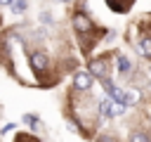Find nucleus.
<instances>
[{
    "instance_id": "obj_1",
    "label": "nucleus",
    "mask_w": 151,
    "mask_h": 142,
    "mask_svg": "<svg viewBox=\"0 0 151 142\" xmlns=\"http://www.w3.org/2000/svg\"><path fill=\"white\" fill-rule=\"evenodd\" d=\"M73 28H76V33L87 36V33L94 31V21H92L85 12H73Z\"/></svg>"
},
{
    "instance_id": "obj_2",
    "label": "nucleus",
    "mask_w": 151,
    "mask_h": 142,
    "mask_svg": "<svg viewBox=\"0 0 151 142\" xmlns=\"http://www.w3.org/2000/svg\"><path fill=\"white\" fill-rule=\"evenodd\" d=\"M90 88H92V73L90 71H76L73 73V90L76 92H90Z\"/></svg>"
},
{
    "instance_id": "obj_3",
    "label": "nucleus",
    "mask_w": 151,
    "mask_h": 142,
    "mask_svg": "<svg viewBox=\"0 0 151 142\" xmlns=\"http://www.w3.org/2000/svg\"><path fill=\"white\" fill-rule=\"evenodd\" d=\"M28 64H31V69L35 71V73H45L47 69H50V59H47V54L45 52H31L28 54Z\"/></svg>"
},
{
    "instance_id": "obj_4",
    "label": "nucleus",
    "mask_w": 151,
    "mask_h": 142,
    "mask_svg": "<svg viewBox=\"0 0 151 142\" xmlns=\"http://www.w3.org/2000/svg\"><path fill=\"white\" fill-rule=\"evenodd\" d=\"M106 71H109V64H106V59H92L90 62V73L97 78V80H101L104 76H106Z\"/></svg>"
},
{
    "instance_id": "obj_5",
    "label": "nucleus",
    "mask_w": 151,
    "mask_h": 142,
    "mask_svg": "<svg viewBox=\"0 0 151 142\" xmlns=\"http://www.w3.org/2000/svg\"><path fill=\"white\" fill-rule=\"evenodd\" d=\"M116 66H118V73H123V76H127V73L132 71V62H130L125 54H118V57H116Z\"/></svg>"
},
{
    "instance_id": "obj_6",
    "label": "nucleus",
    "mask_w": 151,
    "mask_h": 142,
    "mask_svg": "<svg viewBox=\"0 0 151 142\" xmlns=\"http://www.w3.org/2000/svg\"><path fill=\"white\" fill-rule=\"evenodd\" d=\"M142 99V92L139 90H134V88H130V90H125V104L127 106H132V104H137Z\"/></svg>"
},
{
    "instance_id": "obj_7",
    "label": "nucleus",
    "mask_w": 151,
    "mask_h": 142,
    "mask_svg": "<svg viewBox=\"0 0 151 142\" xmlns=\"http://www.w3.org/2000/svg\"><path fill=\"white\" fill-rule=\"evenodd\" d=\"M137 47H139V52H142L144 57H151V36H144V38L137 43Z\"/></svg>"
},
{
    "instance_id": "obj_8",
    "label": "nucleus",
    "mask_w": 151,
    "mask_h": 142,
    "mask_svg": "<svg viewBox=\"0 0 151 142\" xmlns=\"http://www.w3.org/2000/svg\"><path fill=\"white\" fill-rule=\"evenodd\" d=\"M130 142H149V135L142 130H134V133H130Z\"/></svg>"
},
{
    "instance_id": "obj_9",
    "label": "nucleus",
    "mask_w": 151,
    "mask_h": 142,
    "mask_svg": "<svg viewBox=\"0 0 151 142\" xmlns=\"http://www.w3.org/2000/svg\"><path fill=\"white\" fill-rule=\"evenodd\" d=\"M9 7H12V9L17 12V14H21V12H26V7H28V2H26V0H14V2L9 5Z\"/></svg>"
},
{
    "instance_id": "obj_10",
    "label": "nucleus",
    "mask_w": 151,
    "mask_h": 142,
    "mask_svg": "<svg viewBox=\"0 0 151 142\" xmlns=\"http://www.w3.org/2000/svg\"><path fill=\"white\" fill-rule=\"evenodd\" d=\"M21 121H24V123H28L31 128H40V121H38L33 114H24V118H21Z\"/></svg>"
},
{
    "instance_id": "obj_11",
    "label": "nucleus",
    "mask_w": 151,
    "mask_h": 142,
    "mask_svg": "<svg viewBox=\"0 0 151 142\" xmlns=\"http://www.w3.org/2000/svg\"><path fill=\"white\" fill-rule=\"evenodd\" d=\"M94 142H116V137H113V135L101 133V135H97V140H94Z\"/></svg>"
},
{
    "instance_id": "obj_12",
    "label": "nucleus",
    "mask_w": 151,
    "mask_h": 142,
    "mask_svg": "<svg viewBox=\"0 0 151 142\" xmlns=\"http://www.w3.org/2000/svg\"><path fill=\"white\" fill-rule=\"evenodd\" d=\"M17 142H38V140H35L33 135H19V137H17Z\"/></svg>"
},
{
    "instance_id": "obj_13",
    "label": "nucleus",
    "mask_w": 151,
    "mask_h": 142,
    "mask_svg": "<svg viewBox=\"0 0 151 142\" xmlns=\"http://www.w3.org/2000/svg\"><path fill=\"white\" fill-rule=\"evenodd\" d=\"M14 128H17V125H14V123H7V125H5V128H2V135H5V133H12V130H14Z\"/></svg>"
},
{
    "instance_id": "obj_14",
    "label": "nucleus",
    "mask_w": 151,
    "mask_h": 142,
    "mask_svg": "<svg viewBox=\"0 0 151 142\" xmlns=\"http://www.w3.org/2000/svg\"><path fill=\"white\" fill-rule=\"evenodd\" d=\"M42 21H45V24H52V17H50V12H42Z\"/></svg>"
},
{
    "instance_id": "obj_15",
    "label": "nucleus",
    "mask_w": 151,
    "mask_h": 142,
    "mask_svg": "<svg viewBox=\"0 0 151 142\" xmlns=\"http://www.w3.org/2000/svg\"><path fill=\"white\" fill-rule=\"evenodd\" d=\"M12 2H14V0H0V5H5V7H7V5H12Z\"/></svg>"
},
{
    "instance_id": "obj_16",
    "label": "nucleus",
    "mask_w": 151,
    "mask_h": 142,
    "mask_svg": "<svg viewBox=\"0 0 151 142\" xmlns=\"http://www.w3.org/2000/svg\"><path fill=\"white\" fill-rule=\"evenodd\" d=\"M59 2H71V0H59Z\"/></svg>"
},
{
    "instance_id": "obj_17",
    "label": "nucleus",
    "mask_w": 151,
    "mask_h": 142,
    "mask_svg": "<svg viewBox=\"0 0 151 142\" xmlns=\"http://www.w3.org/2000/svg\"><path fill=\"white\" fill-rule=\"evenodd\" d=\"M149 142H151V140H149Z\"/></svg>"
}]
</instances>
